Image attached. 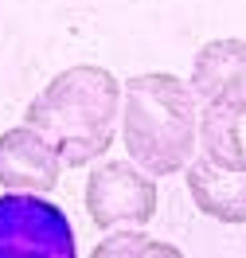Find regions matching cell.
<instances>
[{
  "label": "cell",
  "instance_id": "cell-5",
  "mask_svg": "<svg viewBox=\"0 0 246 258\" xmlns=\"http://www.w3.org/2000/svg\"><path fill=\"white\" fill-rule=\"evenodd\" d=\"M188 86L203 106H230L246 113V39L203 43Z\"/></svg>",
  "mask_w": 246,
  "mask_h": 258
},
{
  "label": "cell",
  "instance_id": "cell-6",
  "mask_svg": "<svg viewBox=\"0 0 246 258\" xmlns=\"http://www.w3.org/2000/svg\"><path fill=\"white\" fill-rule=\"evenodd\" d=\"M63 157L35 133L32 125H16L0 133V184L16 192H51L63 176Z\"/></svg>",
  "mask_w": 246,
  "mask_h": 258
},
{
  "label": "cell",
  "instance_id": "cell-8",
  "mask_svg": "<svg viewBox=\"0 0 246 258\" xmlns=\"http://www.w3.org/2000/svg\"><path fill=\"white\" fill-rule=\"evenodd\" d=\"M238 121L242 113L230 106H203L199 110V157L203 161L230 168V172H246V149L238 137Z\"/></svg>",
  "mask_w": 246,
  "mask_h": 258
},
{
  "label": "cell",
  "instance_id": "cell-4",
  "mask_svg": "<svg viewBox=\"0 0 246 258\" xmlns=\"http://www.w3.org/2000/svg\"><path fill=\"white\" fill-rule=\"evenodd\" d=\"M86 211L90 223L114 231L121 223L141 227L156 215V184L125 161H110L94 168L86 180Z\"/></svg>",
  "mask_w": 246,
  "mask_h": 258
},
{
  "label": "cell",
  "instance_id": "cell-7",
  "mask_svg": "<svg viewBox=\"0 0 246 258\" xmlns=\"http://www.w3.org/2000/svg\"><path fill=\"white\" fill-rule=\"evenodd\" d=\"M188 192L203 215L219 223H246V172H230L196 157L188 161Z\"/></svg>",
  "mask_w": 246,
  "mask_h": 258
},
{
  "label": "cell",
  "instance_id": "cell-2",
  "mask_svg": "<svg viewBox=\"0 0 246 258\" xmlns=\"http://www.w3.org/2000/svg\"><path fill=\"white\" fill-rule=\"evenodd\" d=\"M121 145L148 176H172L199 149V106L176 75H133L121 90Z\"/></svg>",
  "mask_w": 246,
  "mask_h": 258
},
{
  "label": "cell",
  "instance_id": "cell-3",
  "mask_svg": "<svg viewBox=\"0 0 246 258\" xmlns=\"http://www.w3.org/2000/svg\"><path fill=\"white\" fill-rule=\"evenodd\" d=\"M0 258H74V231L39 192L0 196Z\"/></svg>",
  "mask_w": 246,
  "mask_h": 258
},
{
  "label": "cell",
  "instance_id": "cell-1",
  "mask_svg": "<svg viewBox=\"0 0 246 258\" xmlns=\"http://www.w3.org/2000/svg\"><path fill=\"white\" fill-rule=\"evenodd\" d=\"M117 117L121 82L106 67H70L28 102L24 125H32L66 168H82L114 145Z\"/></svg>",
  "mask_w": 246,
  "mask_h": 258
},
{
  "label": "cell",
  "instance_id": "cell-9",
  "mask_svg": "<svg viewBox=\"0 0 246 258\" xmlns=\"http://www.w3.org/2000/svg\"><path fill=\"white\" fill-rule=\"evenodd\" d=\"M125 254H180L176 246H164V242L148 239V235H137V231H121V235H110L106 242L94 246V258H125Z\"/></svg>",
  "mask_w": 246,
  "mask_h": 258
}]
</instances>
